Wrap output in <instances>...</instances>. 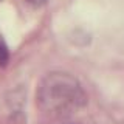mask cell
Instances as JSON below:
<instances>
[{
	"label": "cell",
	"mask_w": 124,
	"mask_h": 124,
	"mask_svg": "<svg viewBox=\"0 0 124 124\" xmlns=\"http://www.w3.org/2000/svg\"><path fill=\"white\" fill-rule=\"evenodd\" d=\"M87 102L81 82L65 71H51L42 78L37 87V106L50 115H67Z\"/></svg>",
	"instance_id": "1"
},
{
	"label": "cell",
	"mask_w": 124,
	"mask_h": 124,
	"mask_svg": "<svg viewBox=\"0 0 124 124\" xmlns=\"http://www.w3.org/2000/svg\"><path fill=\"white\" fill-rule=\"evenodd\" d=\"M9 59V51H8L6 44L0 39V65H6Z\"/></svg>",
	"instance_id": "2"
},
{
	"label": "cell",
	"mask_w": 124,
	"mask_h": 124,
	"mask_svg": "<svg viewBox=\"0 0 124 124\" xmlns=\"http://www.w3.org/2000/svg\"><path fill=\"white\" fill-rule=\"evenodd\" d=\"M30 3H33V5H42V3H45L46 0H28Z\"/></svg>",
	"instance_id": "3"
}]
</instances>
